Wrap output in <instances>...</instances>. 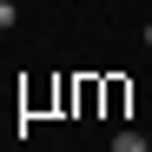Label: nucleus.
Returning a JSON list of instances; mask_svg holds the SVG:
<instances>
[{"instance_id": "f03ea898", "label": "nucleus", "mask_w": 152, "mask_h": 152, "mask_svg": "<svg viewBox=\"0 0 152 152\" xmlns=\"http://www.w3.org/2000/svg\"><path fill=\"white\" fill-rule=\"evenodd\" d=\"M13 20H20V7H13V0H0V33H7Z\"/></svg>"}, {"instance_id": "7ed1b4c3", "label": "nucleus", "mask_w": 152, "mask_h": 152, "mask_svg": "<svg viewBox=\"0 0 152 152\" xmlns=\"http://www.w3.org/2000/svg\"><path fill=\"white\" fill-rule=\"evenodd\" d=\"M145 46H152V27H145Z\"/></svg>"}, {"instance_id": "20e7f679", "label": "nucleus", "mask_w": 152, "mask_h": 152, "mask_svg": "<svg viewBox=\"0 0 152 152\" xmlns=\"http://www.w3.org/2000/svg\"><path fill=\"white\" fill-rule=\"evenodd\" d=\"M145 139H152V132H145Z\"/></svg>"}, {"instance_id": "f257e3e1", "label": "nucleus", "mask_w": 152, "mask_h": 152, "mask_svg": "<svg viewBox=\"0 0 152 152\" xmlns=\"http://www.w3.org/2000/svg\"><path fill=\"white\" fill-rule=\"evenodd\" d=\"M113 152H152V139H145V132H119V139H113Z\"/></svg>"}]
</instances>
